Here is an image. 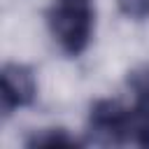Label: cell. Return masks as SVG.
<instances>
[{"instance_id":"obj_3","label":"cell","mask_w":149,"mask_h":149,"mask_svg":"<svg viewBox=\"0 0 149 149\" xmlns=\"http://www.w3.org/2000/svg\"><path fill=\"white\" fill-rule=\"evenodd\" d=\"M37 95V81L28 65L5 63L0 70V112L9 116L12 112L28 107Z\"/></svg>"},{"instance_id":"obj_1","label":"cell","mask_w":149,"mask_h":149,"mask_svg":"<svg viewBox=\"0 0 149 149\" xmlns=\"http://www.w3.org/2000/svg\"><path fill=\"white\" fill-rule=\"evenodd\" d=\"M47 23L54 42L65 56L86 51L93 37L95 12L91 0H54L47 12Z\"/></svg>"},{"instance_id":"obj_4","label":"cell","mask_w":149,"mask_h":149,"mask_svg":"<svg viewBox=\"0 0 149 149\" xmlns=\"http://www.w3.org/2000/svg\"><path fill=\"white\" fill-rule=\"evenodd\" d=\"M128 88L133 95L130 112L135 121V144L149 147V65L128 74Z\"/></svg>"},{"instance_id":"obj_5","label":"cell","mask_w":149,"mask_h":149,"mask_svg":"<svg viewBox=\"0 0 149 149\" xmlns=\"http://www.w3.org/2000/svg\"><path fill=\"white\" fill-rule=\"evenodd\" d=\"M28 147H77L79 140L74 135H70L65 128H42V130H35L28 140H26Z\"/></svg>"},{"instance_id":"obj_6","label":"cell","mask_w":149,"mask_h":149,"mask_svg":"<svg viewBox=\"0 0 149 149\" xmlns=\"http://www.w3.org/2000/svg\"><path fill=\"white\" fill-rule=\"evenodd\" d=\"M116 5L128 19H149V0H116Z\"/></svg>"},{"instance_id":"obj_2","label":"cell","mask_w":149,"mask_h":149,"mask_svg":"<svg viewBox=\"0 0 149 149\" xmlns=\"http://www.w3.org/2000/svg\"><path fill=\"white\" fill-rule=\"evenodd\" d=\"M88 133L100 144H135V121L130 105L102 98L91 105Z\"/></svg>"}]
</instances>
